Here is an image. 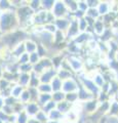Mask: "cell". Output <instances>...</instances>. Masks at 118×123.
I'll list each match as a JSON object with an SVG mask.
<instances>
[{
    "instance_id": "obj_1",
    "label": "cell",
    "mask_w": 118,
    "mask_h": 123,
    "mask_svg": "<svg viewBox=\"0 0 118 123\" xmlns=\"http://www.w3.org/2000/svg\"><path fill=\"white\" fill-rule=\"evenodd\" d=\"M19 29H20V27H19L16 11L10 10L1 13L0 15V32L2 33V35L14 32Z\"/></svg>"
},
{
    "instance_id": "obj_2",
    "label": "cell",
    "mask_w": 118,
    "mask_h": 123,
    "mask_svg": "<svg viewBox=\"0 0 118 123\" xmlns=\"http://www.w3.org/2000/svg\"><path fill=\"white\" fill-rule=\"evenodd\" d=\"M65 59H66L68 65H69L71 72L73 73L75 76L80 74V73L85 72V63H84V60H83L81 56L66 55Z\"/></svg>"
},
{
    "instance_id": "obj_3",
    "label": "cell",
    "mask_w": 118,
    "mask_h": 123,
    "mask_svg": "<svg viewBox=\"0 0 118 123\" xmlns=\"http://www.w3.org/2000/svg\"><path fill=\"white\" fill-rule=\"evenodd\" d=\"M51 14L55 17V18H66L69 14L66 5H65L64 0H56L55 5L51 9Z\"/></svg>"
},
{
    "instance_id": "obj_4",
    "label": "cell",
    "mask_w": 118,
    "mask_h": 123,
    "mask_svg": "<svg viewBox=\"0 0 118 123\" xmlns=\"http://www.w3.org/2000/svg\"><path fill=\"white\" fill-rule=\"evenodd\" d=\"M80 86L77 78L74 76L70 79H67L63 81V85H62V91L65 94L66 93H71V92H77L78 88Z\"/></svg>"
},
{
    "instance_id": "obj_5",
    "label": "cell",
    "mask_w": 118,
    "mask_h": 123,
    "mask_svg": "<svg viewBox=\"0 0 118 123\" xmlns=\"http://www.w3.org/2000/svg\"><path fill=\"white\" fill-rule=\"evenodd\" d=\"M80 108H81V113L88 116V115L93 114L99 108V102L97 98H94L93 99H89L87 102L80 103Z\"/></svg>"
},
{
    "instance_id": "obj_6",
    "label": "cell",
    "mask_w": 118,
    "mask_h": 123,
    "mask_svg": "<svg viewBox=\"0 0 118 123\" xmlns=\"http://www.w3.org/2000/svg\"><path fill=\"white\" fill-rule=\"evenodd\" d=\"M47 11H44L41 9L40 11L34 13L32 18V25L36 27H43L46 24V18H47Z\"/></svg>"
},
{
    "instance_id": "obj_7",
    "label": "cell",
    "mask_w": 118,
    "mask_h": 123,
    "mask_svg": "<svg viewBox=\"0 0 118 123\" xmlns=\"http://www.w3.org/2000/svg\"><path fill=\"white\" fill-rule=\"evenodd\" d=\"M80 33L78 30V25H77V20L73 18L71 22H70V26L68 28L67 32L65 33L66 35V41H72L74 38Z\"/></svg>"
},
{
    "instance_id": "obj_8",
    "label": "cell",
    "mask_w": 118,
    "mask_h": 123,
    "mask_svg": "<svg viewBox=\"0 0 118 123\" xmlns=\"http://www.w3.org/2000/svg\"><path fill=\"white\" fill-rule=\"evenodd\" d=\"M56 76V69H55V68L48 69V70L43 71L39 75V81H40V83L49 84Z\"/></svg>"
},
{
    "instance_id": "obj_9",
    "label": "cell",
    "mask_w": 118,
    "mask_h": 123,
    "mask_svg": "<svg viewBox=\"0 0 118 123\" xmlns=\"http://www.w3.org/2000/svg\"><path fill=\"white\" fill-rule=\"evenodd\" d=\"M93 37V33H90V32H82V33H79L78 35L76 36L72 41H73L74 43H76L77 45L83 47V46L86 45V43H87V42H88Z\"/></svg>"
},
{
    "instance_id": "obj_10",
    "label": "cell",
    "mask_w": 118,
    "mask_h": 123,
    "mask_svg": "<svg viewBox=\"0 0 118 123\" xmlns=\"http://www.w3.org/2000/svg\"><path fill=\"white\" fill-rule=\"evenodd\" d=\"M113 7V1H100L97 6L98 12L100 14V17H105L106 14L112 11Z\"/></svg>"
},
{
    "instance_id": "obj_11",
    "label": "cell",
    "mask_w": 118,
    "mask_h": 123,
    "mask_svg": "<svg viewBox=\"0 0 118 123\" xmlns=\"http://www.w3.org/2000/svg\"><path fill=\"white\" fill-rule=\"evenodd\" d=\"M106 29H107V27H106L105 23L103 22L102 18H100L99 20H97L94 22L93 28H91V32H93V35L96 36L99 39V37H101L103 35V33L106 31Z\"/></svg>"
},
{
    "instance_id": "obj_12",
    "label": "cell",
    "mask_w": 118,
    "mask_h": 123,
    "mask_svg": "<svg viewBox=\"0 0 118 123\" xmlns=\"http://www.w3.org/2000/svg\"><path fill=\"white\" fill-rule=\"evenodd\" d=\"M40 110L41 108L36 102H29L28 104L24 105V111L29 117H34Z\"/></svg>"
},
{
    "instance_id": "obj_13",
    "label": "cell",
    "mask_w": 118,
    "mask_h": 123,
    "mask_svg": "<svg viewBox=\"0 0 118 123\" xmlns=\"http://www.w3.org/2000/svg\"><path fill=\"white\" fill-rule=\"evenodd\" d=\"M72 20H69L68 18H56L55 21V25L56 27V30L60 32L66 33L68 28L70 26V22Z\"/></svg>"
},
{
    "instance_id": "obj_14",
    "label": "cell",
    "mask_w": 118,
    "mask_h": 123,
    "mask_svg": "<svg viewBox=\"0 0 118 123\" xmlns=\"http://www.w3.org/2000/svg\"><path fill=\"white\" fill-rule=\"evenodd\" d=\"M77 94H78V102L79 103H84V102L89 101V99L94 98L93 95L91 93H89V92L87 91L86 89H84L82 86H79Z\"/></svg>"
},
{
    "instance_id": "obj_15",
    "label": "cell",
    "mask_w": 118,
    "mask_h": 123,
    "mask_svg": "<svg viewBox=\"0 0 118 123\" xmlns=\"http://www.w3.org/2000/svg\"><path fill=\"white\" fill-rule=\"evenodd\" d=\"M30 74H27V73H19L16 83L22 87L27 88L29 86V82H30Z\"/></svg>"
},
{
    "instance_id": "obj_16",
    "label": "cell",
    "mask_w": 118,
    "mask_h": 123,
    "mask_svg": "<svg viewBox=\"0 0 118 123\" xmlns=\"http://www.w3.org/2000/svg\"><path fill=\"white\" fill-rule=\"evenodd\" d=\"M24 45H25V50H26V52H27L28 55H30V53L36 52L38 43H37L35 40L31 39V38H27V39L24 41Z\"/></svg>"
},
{
    "instance_id": "obj_17",
    "label": "cell",
    "mask_w": 118,
    "mask_h": 123,
    "mask_svg": "<svg viewBox=\"0 0 118 123\" xmlns=\"http://www.w3.org/2000/svg\"><path fill=\"white\" fill-rule=\"evenodd\" d=\"M26 50H25V45H24V41L20 42V43H18L14 47L11 48V55L14 59H18V57H20L23 53H25Z\"/></svg>"
},
{
    "instance_id": "obj_18",
    "label": "cell",
    "mask_w": 118,
    "mask_h": 123,
    "mask_svg": "<svg viewBox=\"0 0 118 123\" xmlns=\"http://www.w3.org/2000/svg\"><path fill=\"white\" fill-rule=\"evenodd\" d=\"M72 108H73V105H71V104H69L66 101H63L59 104H56V110L62 113L63 115H66L67 113H69L72 110Z\"/></svg>"
},
{
    "instance_id": "obj_19",
    "label": "cell",
    "mask_w": 118,
    "mask_h": 123,
    "mask_svg": "<svg viewBox=\"0 0 118 123\" xmlns=\"http://www.w3.org/2000/svg\"><path fill=\"white\" fill-rule=\"evenodd\" d=\"M74 76L75 75L69 70H65V69H61V68L56 70V77L60 78L62 81H65V80H67V79H70Z\"/></svg>"
},
{
    "instance_id": "obj_20",
    "label": "cell",
    "mask_w": 118,
    "mask_h": 123,
    "mask_svg": "<svg viewBox=\"0 0 118 123\" xmlns=\"http://www.w3.org/2000/svg\"><path fill=\"white\" fill-rule=\"evenodd\" d=\"M48 116V120H54V121H61L64 122L65 121V115H63L61 112H59L56 109L52 110L51 112H49L47 114Z\"/></svg>"
},
{
    "instance_id": "obj_21",
    "label": "cell",
    "mask_w": 118,
    "mask_h": 123,
    "mask_svg": "<svg viewBox=\"0 0 118 123\" xmlns=\"http://www.w3.org/2000/svg\"><path fill=\"white\" fill-rule=\"evenodd\" d=\"M110 102V107L107 116H112V117H118V101L116 99H112Z\"/></svg>"
},
{
    "instance_id": "obj_22",
    "label": "cell",
    "mask_w": 118,
    "mask_h": 123,
    "mask_svg": "<svg viewBox=\"0 0 118 123\" xmlns=\"http://www.w3.org/2000/svg\"><path fill=\"white\" fill-rule=\"evenodd\" d=\"M24 89H25L24 87H22V86H20V85H18L17 83H14V84H12V85H11V87H10L9 95L18 99L19 97L21 95V93L23 92V90H24Z\"/></svg>"
},
{
    "instance_id": "obj_23",
    "label": "cell",
    "mask_w": 118,
    "mask_h": 123,
    "mask_svg": "<svg viewBox=\"0 0 118 123\" xmlns=\"http://www.w3.org/2000/svg\"><path fill=\"white\" fill-rule=\"evenodd\" d=\"M50 101H51V93H39L36 103L40 106V108H42L45 104H47Z\"/></svg>"
},
{
    "instance_id": "obj_24",
    "label": "cell",
    "mask_w": 118,
    "mask_h": 123,
    "mask_svg": "<svg viewBox=\"0 0 118 123\" xmlns=\"http://www.w3.org/2000/svg\"><path fill=\"white\" fill-rule=\"evenodd\" d=\"M51 87L52 92H56V91H62V85H63V81L58 77H55L54 79L51 80V82L49 83Z\"/></svg>"
},
{
    "instance_id": "obj_25",
    "label": "cell",
    "mask_w": 118,
    "mask_h": 123,
    "mask_svg": "<svg viewBox=\"0 0 118 123\" xmlns=\"http://www.w3.org/2000/svg\"><path fill=\"white\" fill-rule=\"evenodd\" d=\"M68 11L70 13H74L76 10H78V3L77 0H64Z\"/></svg>"
},
{
    "instance_id": "obj_26",
    "label": "cell",
    "mask_w": 118,
    "mask_h": 123,
    "mask_svg": "<svg viewBox=\"0 0 118 123\" xmlns=\"http://www.w3.org/2000/svg\"><path fill=\"white\" fill-rule=\"evenodd\" d=\"M28 7L34 13L41 10V0H28Z\"/></svg>"
},
{
    "instance_id": "obj_27",
    "label": "cell",
    "mask_w": 118,
    "mask_h": 123,
    "mask_svg": "<svg viewBox=\"0 0 118 123\" xmlns=\"http://www.w3.org/2000/svg\"><path fill=\"white\" fill-rule=\"evenodd\" d=\"M18 102L22 104V105H26V104H28L29 102H31V97H30V93H29L27 88H25V89L23 90L21 95L18 98Z\"/></svg>"
},
{
    "instance_id": "obj_28",
    "label": "cell",
    "mask_w": 118,
    "mask_h": 123,
    "mask_svg": "<svg viewBox=\"0 0 118 123\" xmlns=\"http://www.w3.org/2000/svg\"><path fill=\"white\" fill-rule=\"evenodd\" d=\"M55 2L56 0H41V9L49 12L54 7Z\"/></svg>"
},
{
    "instance_id": "obj_29",
    "label": "cell",
    "mask_w": 118,
    "mask_h": 123,
    "mask_svg": "<svg viewBox=\"0 0 118 123\" xmlns=\"http://www.w3.org/2000/svg\"><path fill=\"white\" fill-rule=\"evenodd\" d=\"M65 101L68 102L71 105H76V104H78V94L77 92H71V93H66L65 95Z\"/></svg>"
},
{
    "instance_id": "obj_30",
    "label": "cell",
    "mask_w": 118,
    "mask_h": 123,
    "mask_svg": "<svg viewBox=\"0 0 118 123\" xmlns=\"http://www.w3.org/2000/svg\"><path fill=\"white\" fill-rule=\"evenodd\" d=\"M40 81H39V76L35 73H31L30 74V82H29V86L28 87H32V88H37L39 86ZM27 87V88H28Z\"/></svg>"
},
{
    "instance_id": "obj_31",
    "label": "cell",
    "mask_w": 118,
    "mask_h": 123,
    "mask_svg": "<svg viewBox=\"0 0 118 123\" xmlns=\"http://www.w3.org/2000/svg\"><path fill=\"white\" fill-rule=\"evenodd\" d=\"M39 65L43 68V70H44V71H45V70H48V69L54 68V67H52L51 59H49V57H42V59H40V61H39Z\"/></svg>"
},
{
    "instance_id": "obj_32",
    "label": "cell",
    "mask_w": 118,
    "mask_h": 123,
    "mask_svg": "<svg viewBox=\"0 0 118 123\" xmlns=\"http://www.w3.org/2000/svg\"><path fill=\"white\" fill-rule=\"evenodd\" d=\"M0 10H1L2 12L14 10L12 8V6H11V4H10V0H0Z\"/></svg>"
},
{
    "instance_id": "obj_33",
    "label": "cell",
    "mask_w": 118,
    "mask_h": 123,
    "mask_svg": "<svg viewBox=\"0 0 118 123\" xmlns=\"http://www.w3.org/2000/svg\"><path fill=\"white\" fill-rule=\"evenodd\" d=\"M65 94L63 91H56L51 93V101H54L56 104H59L61 102L65 101Z\"/></svg>"
},
{
    "instance_id": "obj_34",
    "label": "cell",
    "mask_w": 118,
    "mask_h": 123,
    "mask_svg": "<svg viewBox=\"0 0 118 123\" xmlns=\"http://www.w3.org/2000/svg\"><path fill=\"white\" fill-rule=\"evenodd\" d=\"M37 90L39 93H52L50 84H46V83H40L39 86L37 87Z\"/></svg>"
},
{
    "instance_id": "obj_35",
    "label": "cell",
    "mask_w": 118,
    "mask_h": 123,
    "mask_svg": "<svg viewBox=\"0 0 118 123\" xmlns=\"http://www.w3.org/2000/svg\"><path fill=\"white\" fill-rule=\"evenodd\" d=\"M85 15L90 18H93V20H94V21H97L101 18L100 14H99V12H98L97 8H88L85 11Z\"/></svg>"
},
{
    "instance_id": "obj_36",
    "label": "cell",
    "mask_w": 118,
    "mask_h": 123,
    "mask_svg": "<svg viewBox=\"0 0 118 123\" xmlns=\"http://www.w3.org/2000/svg\"><path fill=\"white\" fill-rule=\"evenodd\" d=\"M34 118L36 119V120L38 122H40V123H46L48 121V116H47V114L46 113H44L42 110H40L39 112H38L35 116H34Z\"/></svg>"
},
{
    "instance_id": "obj_37",
    "label": "cell",
    "mask_w": 118,
    "mask_h": 123,
    "mask_svg": "<svg viewBox=\"0 0 118 123\" xmlns=\"http://www.w3.org/2000/svg\"><path fill=\"white\" fill-rule=\"evenodd\" d=\"M16 115H17L16 123H27L28 120H29V118H30L28 115L25 113V111H21L20 113H18Z\"/></svg>"
},
{
    "instance_id": "obj_38",
    "label": "cell",
    "mask_w": 118,
    "mask_h": 123,
    "mask_svg": "<svg viewBox=\"0 0 118 123\" xmlns=\"http://www.w3.org/2000/svg\"><path fill=\"white\" fill-rule=\"evenodd\" d=\"M43 30L45 32H47L49 34H51V35H55V34L58 32V30H56V27L55 25V23H48V24H45L43 26Z\"/></svg>"
},
{
    "instance_id": "obj_39",
    "label": "cell",
    "mask_w": 118,
    "mask_h": 123,
    "mask_svg": "<svg viewBox=\"0 0 118 123\" xmlns=\"http://www.w3.org/2000/svg\"><path fill=\"white\" fill-rule=\"evenodd\" d=\"M55 109H56V104L54 101L48 102L47 104H45V105L41 108V110H42L44 113H46V114H48L49 112H51V111L55 110Z\"/></svg>"
},
{
    "instance_id": "obj_40",
    "label": "cell",
    "mask_w": 118,
    "mask_h": 123,
    "mask_svg": "<svg viewBox=\"0 0 118 123\" xmlns=\"http://www.w3.org/2000/svg\"><path fill=\"white\" fill-rule=\"evenodd\" d=\"M77 25H78V30L79 32H87L88 30V26H87V23L85 21V18H80V20H77Z\"/></svg>"
},
{
    "instance_id": "obj_41",
    "label": "cell",
    "mask_w": 118,
    "mask_h": 123,
    "mask_svg": "<svg viewBox=\"0 0 118 123\" xmlns=\"http://www.w3.org/2000/svg\"><path fill=\"white\" fill-rule=\"evenodd\" d=\"M32 69H33V66L29 63L20 65L19 66V73H27V74H30V73H32Z\"/></svg>"
},
{
    "instance_id": "obj_42",
    "label": "cell",
    "mask_w": 118,
    "mask_h": 123,
    "mask_svg": "<svg viewBox=\"0 0 118 123\" xmlns=\"http://www.w3.org/2000/svg\"><path fill=\"white\" fill-rule=\"evenodd\" d=\"M39 61H40V56L37 52H33V53H30L29 55V64H31L32 66L38 64Z\"/></svg>"
},
{
    "instance_id": "obj_43",
    "label": "cell",
    "mask_w": 118,
    "mask_h": 123,
    "mask_svg": "<svg viewBox=\"0 0 118 123\" xmlns=\"http://www.w3.org/2000/svg\"><path fill=\"white\" fill-rule=\"evenodd\" d=\"M97 101L99 103H104V102H109L110 101V98H109V95L106 93V92L104 91H100L99 92V94L97 95Z\"/></svg>"
},
{
    "instance_id": "obj_44",
    "label": "cell",
    "mask_w": 118,
    "mask_h": 123,
    "mask_svg": "<svg viewBox=\"0 0 118 123\" xmlns=\"http://www.w3.org/2000/svg\"><path fill=\"white\" fill-rule=\"evenodd\" d=\"M28 63H29V55L27 52L23 53L20 57L17 59V64L19 66H20V65H24V64H28Z\"/></svg>"
},
{
    "instance_id": "obj_45",
    "label": "cell",
    "mask_w": 118,
    "mask_h": 123,
    "mask_svg": "<svg viewBox=\"0 0 118 123\" xmlns=\"http://www.w3.org/2000/svg\"><path fill=\"white\" fill-rule=\"evenodd\" d=\"M29 93H30V97H31V102H36L37 101V98L39 95V92H38L37 88H32V87H28L27 88Z\"/></svg>"
},
{
    "instance_id": "obj_46",
    "label": "cell",
    "mask_w": 118,
    "mask_h": 123,
    "mask_svg": "<svg viewBox=\"0 0 118 123\" xmlns=\"http://www.w3.org/2000/svg\"><path fill=\"white\" fill-rule=\"evenodd\" d=\"M4 99V105H7V106H10V107H14L17 105V104L19 103L17 98H14L12 97H10V95H8V97H6Z\"/></svg>"
},
{
    "instance_id": "obj_47",
    "label": "cell",
    "mask_w": 118,
    "mask_h": 123,
    "mask_svg": "<svg viewBox=\"0 0 118 123\" xmlns=\"http://www.w3.org/2000/svg\"><path fill=\"white\" fill-rule=\"evenodd\" d=\"M2 112L6 114L7 116H10V115H13L14 114V110H13V107H10V106H7V105H4L2 108Z\"/></svg>"
},
{
    "instance_id": "obj_48",
    "label": "cell",
    "mask_w": 118,
    "mask_h": 123,
    "mask_svg": "<svg viewBox=\"0 0 118 123\" xmlns=\"http://www.w3.org/2000/svg\"><path fill=\"white\" fill-rule=\"evenodd\" d=\"M77 3H78V9L79 10H81V11H83V12H85V11L88 9V6H87L85 0H78Z\"/></svg>"
},
{
    "instance_id": "obj_49",
    "label": "cell",
    "mask_w": 118,
    "mask_h": 123,
    "mask_svg": "<svg viewBox=\"0 0 118 123\" xmlns=\"http://www.w3.org/2000/svg\"><path fill=\"white\" fill-rule=\"evenodd\" d=\"M72 15H73V18H75V20H80V18H83L85 17V12H83V11L81 10H76L74 13H72Z\"/></svg>"
},
{
    "instance_id": "obj_50",
    "label": "cell",
    "mask_w": 118,
    "mask_h": 123,
    "mask_svg": "<svg viewBox=\"0 0 118 123\" xmlns=\"http://www.w3.org/2000/svg\"><path fill=\"white\" fill-rule=\"evenodd\" d=\"M86 4L88 6V8H97V6L99 4V0H85Z\"/></svg>"
},
{
    "instance_id": "obj_51",
    "label": "cell",
    "mask_w": 118,
    "mask_h": 123,
    "mask_svg": "<svg viewBox=\"0 0 118 123\" xmlns=\"http://www.w3.org/2000/svg\"><path fill=\"white\" fill-rule=\"evenodd\" d=\"M105 123H118V117H112V116H107L106 115Z\"/></svg>"
},
{
    "instance_id": "obj_52",
    "label": "cell",
    "mask_w": 118,
    "mask_h": 123,
    "mask_svg": "<svg viewBox=\"0 0 118 123\" xmlns=\"http://www.w3.org/2000/svg\"><path fill=\"white\" fill-rule=\"evenodd\" d=\"M0 120H1L3 123H6L7 121H8V116L3 113L2 111H0Z\"/></svg>"
},
{
    "instance_id": "obj_53",
    "label": "cell",
    "mask_w": 118,
    "mask_h": 123,
    "mask_svg": "<svg viewBox=\"0 0 118 123\" xmlns=\"http://www.w3.org/2000/svg\"><path fill=\"white\" fill-rule=\"evenodd\" d=\"M27 123H40V122H38V121H37V120H36V119L34 118V117H30Z\"/></svg>"
},
{
    "instance_id": "obj_54",
    "label": "cell",
    "mask_w": 118,
    "mask_h": 123,
    "mask_svg": "<svg viewBox=\"0 0 118 123\" xmlns=\"http://www.w3.org/2000/svg\"><path fill=\"white\" fill-rule=\"evenodd\" d=\"M3 73H4V70H3L2 64H0V79L3 78Z\"/></svg>"
},
{
    "instance_id": "obj_55",
    "label": "cell",
    "mask_w": 118,
    "mask_h": 123,
    "mask_svg": "<svg viewBox=\"0 0 118 123\" xmlns=\"http://www.w3.org/2000/svg\"><path fill=\"white\" fill-rule=\"evenodd\" d=\"M3 106H4V99H3L1 97H0V111L2 110Z\"/></svg>"
},
{
    "instance_id": "obj_56",
    "label": "cell",
    "mask_w": 118,
    "mask_h": 123,
    "mask_svg": "<svg viewBox=\"0 0 118 123\" xmlns=\"http://www.w3.org/2000/svg\"><path fill=\"white\" fill-rule=\"evenodd\" d=\"M46 123H64V122H61V121H54V120H48Z\"/></svg>"
},
{
    "instance_id": "obj_57",
    "label": "cell",
    "mask_w": 118,
    "mask_h": 123,
    "mask_svg": "<svg viewBox=\"0 0 118 123\" xmlns=\"http://www.w3.org/2000/svg\"><path fill=\"white\" fill-rule=\"evenodd\" d=\"M64 123H75V122H64Z\"/></svg>"
},
{
    "instance_id": "obj_58",
    "label": "cell",
    "mask_w": 118,
    "mask_h": 123,
    "mask_svg": "<svg viewBox=\"0 0 118 123\" xmlns=\"http://www.w3.org/2000/svg\"><path fill=\"white\" fill-rule=\"evenodd\" d=\"M1 13H2V11H1V10H0V15H1Z\"/></svg>"
},
{
    "instance_id": "obj_59",
    "label": "cell",
    "mask_w": 118,
    "mask_h": 123,
    "mask_svg": "<svg viewBox=\"0 0 118 123\" xmlns=\"http://www.w3.org/2000/svg\"><path fill=\"white\" fill-rule=\"evenodd\" d=\"M0 123H3V122H2V121H1V120H0Z\"/></svg>"
},
{
    "instance_id": "obj_60",
    "label": "cell",
    "mask_w": 118,
    "mask_h": 123,
    "mask_svg": "<svg viewBox=\"0 0 118 123\" xmlns=\"http://www.w3.org/2000/svg\"><path fill=\"white\" fill-rule=\"evenodd\" d=\"M6 123H7V122H6Z\"/></svg>"
}]
</instances>
